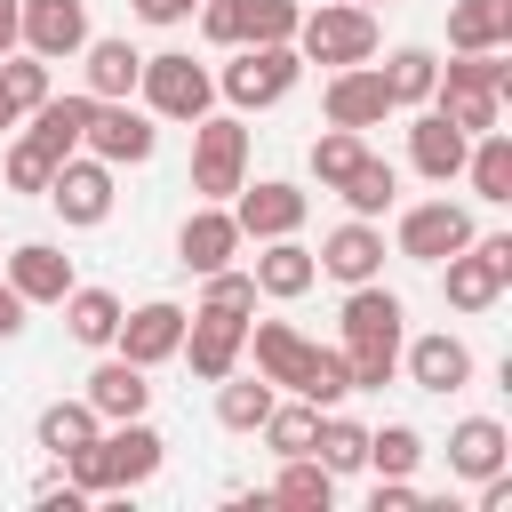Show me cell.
<instances>
[{
  "label": "cell",
  "mask_w": 512,
  "mask_h": 512,
  "mask_svg": "<svg viewBox=\"0 0 512 512\" xmlns=\"http://www.w3.org/2000/svg\"><path fill=\"white\" fill-rule=\"evenodd\" d=\"M504 96H512V64H504V48H472V56L440 64V80H432V112H440L448 128H464V136L504 128Z\"/></svg>",
  "instance_id": "6da1fadb"
},
{
  "label": "cell",
  "mask_w": 512,
  "mask_h": 512,
  "mask_svg": "<svg viewBox=\"0 0 512 512\" xmlns=\"http://www.w3.org/2000/svg\"><path fill=\"white\" fill-rule=\"evenodd\" d=\"M296 80H304L296 40H240V48H232V64L216 72V96H224L232 112H272Z\"/></svg>",
  "instance_id": "7a4b0ae2"
},
{
  "label": "cell",
  "mask_w": 512,
  "mask_h": 512,
  "mask_svg": "<svg viewBox=\"0 0 512 512\" xmlns=\"http://www.w3.org/2000/svg\"><path fill=\"white\" fill-rule=\"evenodd\" d=\"M376 8H352V0H320V8H304V24H296V56L304 64H376Z\"/></svg>",
  "instance_id": "3957f363"
},
{
  "label": "cell",
  "mask_w": 512,
  "mask_h": 512,
  "mask_svg": "<svg viewBox=\"0 0 512 512\" xmlns=\"http://www.w3.org/2000/svg\"><path fill=\"white\" fill-rule=\"evenodd\" d=\"M136 96H144V112L152 120H200V112H216V72L208 64H192L184 48H160V56H144V72H136Z\"/></svg>",
  "instance_id": "277c9868"
},
{
  "label": "cell",
  "mask_w": 512,
  "mask_h": 512,
  "mask_svg": "<svg viewBox=\"0 0 512 512\" xmlns=\"http://www.w3.org/2000/svg\"><path fill=\"white\" fill-rule=\"evenodd\" d=\"M248 184V120L240 112H200L192 120V192L232 200Z\"/></svg>",
  "instance_id": "5b68a950"
},
{
  "label": "cell",
  "mask_w": 512,
  "mask_h": 512,
  "mask_svg": "<svg viewBox=\"0 0 512 512\" xmlns=\"http://www.w3.org/2000/svg\"><path fill=\"white\" fill-rule=\"evenodd\" d=\"M112 176H120V168H104L96 152H64L40 200L64 216V232H96V224L112 216V200H120V192H112Z\"/></svg>",
  "instance_id": "8992f818"
},
{
  "label": "cell",
  "mask_w": 512,
  "mask_h": 512,
  "mask_svg": "<svg viewBox=\"0 0 512 512\" xmlns=\"http://www.w3.org/2000/svg\"><path fill=\"white\" fill-rule=\"evenodd\" d=\"M80 152H96L104 168H144V160L160 152V120H152L144 104L112 96V104H96V112H88V136H80Z\"/></svg>",
  "instance_id": "52a82bcc"
},
{
  "label": "cell",
  "mask_w": 512,
  "mask_h": 512,
  "mask_svg": "<svg viewBox=\"0 0 512 512\" xmlns=\"http://www.w3.org/2000/svg\"><path fill=\"white\" fill-rule=\"evenodd\" d=\"M472 240V208L464 200H416V208H400V224H392V256H408V264H440V256H456Z\"/></svg>",
  "instance_id": "ba28073f"
},
{
  "label": "cell",
  "mask_w": 512,
  "mask_h": 512,
  "mask_svg": "<svg viewBox=\"0 0 512 512\" xmlns=\"http://www.w3.org/2000/svg\"><path fill=\"white\" fill-rule=\"evenodd\" d=\"M224 208H232L240 240H280V232H304L312 192H304V184H288V176H264V184H240Z\"/></svg>",
  "instance_id": "9c48e42d"
},
{
  "label": "cell",
  "mask_w": 512,
  "mask_h": 512,
  "mask_svg": "<svg viewBox=\"0 0 512 512\" xmlns=\"http://www.w3.org/2000/svg\"><path fill=\"white\" fill-rule=\"evenodd\" d=\"M240 344H248V312H224V304H192L176 360H192V376H200V384H216V376H232V368H240Z\"/></svg>",
  "instance_id": "30bf717a"
},
{
  "label": "cell",
  "mask_w": 512,
  "mask_h": 512,
  "mask_svg": "<svg viewBox=\"0 0 512 512\" xmlns=\"http://www.w3.org/2000/svg\"><path fill=\"white\" fill-rule=\"evenodd\" d=\"M344 352H400V336H408V304L384 288V280H360V288H344Z\"/></svg>",
  "instance_id": "8fae6325"
},
{
  "label": "cell",
  "mask_w": 512,
  "mask_h": 512,
  "mask_svg": "<svg viewBox=\"0 0 512 512\" xmlns=\"http://www.w3.org/2000/svg\"><path fill=\"white\" fill-rule=\"evenodd\" d=\"M184 304L176 296H152V304H136V312H120V328H112V352L120 360H136L144 376L160 368V360H176V344H184Z\"/></svg>",
  "instance_id": "7c38bea8"
},
{
  "label": "cell",
  "mask_w": 512,
  "mask_h": 512,
  "mask_svg": "<svg viewBox=\"0 0 512 512\" xmlns=\"http://www.w3.org/2000/svg\"><path fill=\"white\" fill-rule=\"evenodd\" d=\"M320 120L328 128H384L392 120V96H384V80H376V64H336L328 72V88H320Z\"/></svg>",
  "instance_id": "4fadbf2b"
},
{
  "label": "cell",
  "mask_w": 512,
  "mask_h": 512,
  "mask_svg": "<svg viewBox=\"0 0 512 512\" xmlns=\"http://www.w3.org/2000/svg\"><path fill=\"white\" fill-rule=\"evenodd\" d=\"M16 48H32L40 64H72L88 48V0H24Z\"/></svg>",
  "instance_id": "5bb4252c"
},
{
  "label": "cell",
  "mask_w": 512,
  "mask_h": 512,
  "mask_svg": "<svg viewBox=\"0 0 512 512\" xmlns=\"http://www.w3.org/2000/svg\"><path fill=\"white\" fill-rule=\"evenodd\" d=\"M312 264L336 280V288H360V280H384V232H376V216H344L320 248H312Z\"/></svg>",
  "instance_id": "9a60e30c"
},
{
  "label": "cell",
  "mask_w": 512,
  "mask_h": 512,
  "mask_svg": "<svg viewBox=\"0 0 512 512\" xmlns=\"http://www.w3.org/2000/svg\"><path fill=\"white\" fill-rule=\"evenodd\" d=\"M400 368H408V384H416V392H464L480 360H472V344H464V336L432 328V336H400Z\"/></svg>",
  "instance_id": "2e32d148"
},
{
  "label": "cell",
  "mask_w": 512,
  "mask_h": 512,
  "mask_svg": "<svg viewBox=\"0 0 512 512\" xmlns=\"http://www.w3.org/2000/svg\"><path fill=\"white\" fill-rule=\"evenodd\" d=\"M104 440V472H112V496H128V488H144L160 464H168V440L144 424V416H120V424H104L96 432Z\"/></svg>",
  "instance_id": "e0dca14e"
},
{
  "label": "cell",
  "mask_w": 512,
  "mask_h": 512,
  "mask_svg": "<svg viewBox=\"0 0 512 512\" xmlns=\"http://www.w3.org/2000/svg\"><path fill=\"white\" fill-rule=\"evenodd\" d=\"M248 240H240V224H232V208L224 200H200L184 224H176V264L184 272H216V264H232Z\"/></svg>",
  "instance_id": "ac0fdd59"
},
{
  "label": "cell",
  "mask_w": 512,
  "mask_h": 512,
  "mask_svg": "<svg viewBox=\"0 0 512 512\" xmlns=\"http://www.w3.org/2000/svg\"><path fill=\"white\" fill-rule=\"evenodd\" d=\"M0 280H8L24 304H64V288H72V256H64L56 240H24V248L0 256Z\"/></svg>",
  "instance_id": "d6986e66"
},
{
  "label": "cell",
  "mask_w": 512,
  "mask_h": 512,
  "mask_svg": "<svg viewBox=\"0 0 512 512\" xmlns=\"http://www.w3.org/2000/svg\"><path fill=\"white\" fill-rule=\"evenodd\" d=\"M248 280H256V296H272V304H296V296L320 280V264H312V248H304L296 232H280V240H256V256H248Z\"/></svg>",
  "instance_id": "ffe728a7"
},
{
  "label": "cell",
  "mask_w": 512,
  "mask_h": 512,
  "mask_svg": "<svg viewBox=\"0 0 512 512\" xmlns=\"http://www.w3.org/2000/svg\"><path fill=\"white\" fill-rule=\"evenodd\" d=\"M464 152H472V136H464V128H448L432 104L408 120V168H416L424 184H456V176H464Z\"/></svg>",
  "instance_id": "44dd1931"
},
{
  "label": "cell",
  "mask_w": 512,
  "mask_h": 512,
  "mask_svg": "<svg viewBox=\"0 0 512 512\" xmlns=\"http://www.w3.org/2000/svg\"><path fill=\"white\" fill-rule=\"evenodd\" d=\"M504 464H512V432H504L496 416L448 424V480H488V472H504Z\"/></svg>",
  "instance_id": "7402d4cb"
},
{
  "label": "cell",
  "mask_w": 512,
  "mask_h": 512,
  "mask_svg": "<svg viewBox=\"0 0 512 512\" xmlns=\"http://www.w3.org/2000/svg\"><path fill=\"white\" fill-rule=\"evenodd\" d=\"M136 72H144V48L136 40H96L88 32V48H80V88L96 96V104H112V96H136Z\"/></svg>",
  "instance_id": "603a6c76"
},
{
  "label": "cell",
  "mask_w": 512,
  "mask_h": 512,
  "mask_svg": "<svg viewBox=\"0 0 512 512\" xmlns=\"http://www.w3.org/2000/svg\"><path fill=\"white\" fill-rule=\"evenodd\" d=\"M248 360H256V376H272L280 392H296V376H304V360H312V336H296L288 320H256L248 312V344H240Z\"/></svg>",
  "instance_id": "cb8c5ba5"
},
{
  "label": "cell",
  "mask_w": 512,
  "mask_h": 512,
  "mask_svg": "<svg viewBox=\"0 0 512 512\" xmlns=\"http://www.w3.org/2000/svg\"><path fill=\"white\" fill-rule=\"evenodd\" d=\"M88 112H96V96H88V88H72V96H56V88H48V96L24 112V136H32V144H48V152L64 160V152H80Z\"/></svg>",
  "instance_id": "d4e9b609"
},
{
  "label": "cell",
  "mask_w": 512,
  "mask_h": 512,
  "mask_svg": "<svg viewBox=\"0 0 512 512\" xmlns=\"http://www.w3.org/2000/svg\"><path fill=\"white\" fill-rule=\"evenodd\" d=\"M80 400H88L104 424H120V416H144V408H152V384H144V368H136V360H120V352H112V360L88 376V392H80Z\"/></svg>",
  "instance_id": "484cf974"
},
{
  "label": "cell",
  "mask_w": 512,
  "mask_h": 512,
  "mask_svg": "<svg viewBox=\"0 0 512 512\" xmlns=\"http://www.w3.org/2000/svg\"><path fill=\"white\" fill-rule=\"evenodd\" d=\"M376 80H384L392 112H424V104H432V80H440V56L408 40V48H392V56L376 64Z\"/></svg>",
  "instance_id": "4316f807"
},
{
  "label": "cell",
  "mask_w": 512,
  "mask_h": 512,
  "mask_svg": "<svg viewBox=\"0 0 512 512\" xmlns=\"http://www.w3.org/2000/svg\"><path fill=\"white\" fill-rule=\"evenodd\" d=\"M464 184H472V200H488V208L512 200V136H504V128H480V136H472V152H464Z\"/></svg>",
  "instance_id": "83f0119b"
},
{
  "label": "cell",
  "mask_w": 512,
  "mask_h": 512,
  "mask_svg": "<svg viewBox=\"0 0 512 512\" xmlns=\"http://www.w3.org/2000/svg\"><path fill=\"white\" fill-rule=\"evenodd\" d=\"M120 312H128V304H120L112 288H80V280L64 288V336H72V344H88V352H104V344H112Z\"/></svg>",
  "instance_id": "f1b7e54d"
},
{
  "label": "cell",
  "mask_w": 512,
  "mask_h": 512,
  "mask_svg": "<svg viewBox=\"0 0 512 512\" xmlns=\"http://www.w3.org/2000/svg\"><path fill=\"white\" fill-rule=\"evenodd\" d=\"M448 48L472 56V48H512V0H456L448 8Z\"/></svg>",
  "instance_id": "f546056e"
},
{
  "label": "cell",
  "mask_w": 512,
  "mask_h": 512,
  "mask_svg": "<svg viewBox=\"0 0 512 512\" xmlns=\"http://www.w3.org/2000/svg\"><path fill=\"white\" fill-rule=\"evenodd\" d=\"M336 200H344L352 216H384V208L400 200V168H392L384 152H360V160H352V176L336 184Z\"/></svg>",
  "instance_id": "4dcf8cb0"
},
{
  "label": "cell",
  "mask_w": 512,
  "mask_h": 512,
  "mask_svg": "<svg viewBox=\"0 0 512 512\" xmlns=\"http://www.w3.org/2000/svg\"><path fill=\"white\" fill-rule=\"evenodd\" d=\"M272 400H280V384H272V376H240V368H232V376H216V424H224V432H256Z\"/></svg>",
  "instance_id": "1f68e13d"
},
{
  "label": "cell",
  "mask_w": 512,
  "mask_h": 512,
  "mask_svg": "<svg viewBox=\"0 0 512 512\" xmlns=\"http://www.w3.org/2000/svg\"><path fill=\"white\" fill-rule=\"evenodd\" d=\"M312 456L344 480V472H360L368 464V424L360 416H344V408H320V424H312Z\"/></svg>",
  "instance_id": "d6a6232c"
},
{
  "label": "cell",
  "mask_w": 512,
  "mask_h": 512,
  "mask_svg": "<svg viewBox=\"0 0 512 512\" xmlns=\"http://www.w3.org/2000/svg\"><path fill=\"white\" fill-rule=\"evenodd\" d=\"M272 504H296V512H328V504H336V472H328L320 456H280Z\"/></svg>",
  "instance_id": "836d02e7"
},
{
  "label": "cell",
  "mask_w": 512,
  "mask_h": 512,
  "mask_svg": "<svg viewBox=\"0 0 512 512\" xmlns=\"http://www.w3.org/2000/svg\"><path fill=\"white\" fill-rule=\"evenodd\" d=\"M96 432H104V416H96L88 400H48V408H40V424H32V440H40L48 456H64V448H88Z\"/></svg>",
  "instance_id": "e575fe53"
},
{
  "label": "cell",
  "mask_w": 512,
  "mask_h": 512,
  "mask_svg": "<svg viewBox=\"0 0 512 512\" xmlns=\"http://www.w3.org/2000/svg\"><path fill=\"white\" fill-rule=\"evenodd\" d=\"M416 464H424V432H416V424H376V432H368V464H360V472H376V480H416Z\"/></svg>",
  "instance_id": "d590c367"
},
{
  "label": "cell",
  "mask_w": 512,
  "mask_h": 512,
  "mask_svg": "<svg viewBox=\"0 0 512 512\" xmlns=\"http://www.w3.org/2000/svg\"><path fill=\"white\" fill-rule=\"evenodd\" d=\"M312 424H320V408L288 392V400H272V408H264V424H256V432H264V448H272V456H312Z\"/></svg>",
  "instance_id": "8d00e7d4"
},
{
  "label": "cell",
  "mask_w": 512,
  "mask_h": 512,
  "mask_svg": "<svg viewBox=\"0 0 512 512\" xmlns=\"http://www.w3.org/2000/svg\"><path fill=\"white\" fill-rule=\"evenodd\" d=\"M296 400H312V408H344V400H352V368H344L336 344H312V360H304V376H296Z\"/></svg>",
  "instance_id": "74e56055"
},
{
  "label": "cell",
  "mask_w": 512,
  "mask_h": 512,
  "mask_svg": "<svg viewBox=\"0 0 512 512\" xmlns=\"http://www.w3.org/2000/svg\"><path fill=\"white\" fill-rule=\"evenodd\" d=\"M360 152H368V136H360V128H320V136H312V184H320V192H336V184L352 176V160H360Z\"/></svg>",
  "instance_id": "f35d334b"
},
{
  "label": "cell",
  "mask_w": 512,
  "mask_h": 512,
  "mask_svg": "<svg viewBox=\"0 0 512 512\" xmlns=\"http://www.w3.org/2000/svg\"><path fill=\"white\" fill-rule=\"evenodd\" d=\"M0 176H8V192H48V176H56V152L48 144H32L24 128L8 136V160H0Z\"/></svg>",
  "instance_id": "ab89813d"
},
{
  "label": "cell",
  "mask_w": 512,
  "mask_h": 512,
  "mask_svg": "<svg viewBox=\"0 0 512 512\" xmlns=\"http://www.w3.org/2000/svg\"><path fill=\"white\" fill-rule=\"evenodd\" d=\"M0 88H8V104H16V112H32V104L56 88V72H48L32 48H8V56H0Z\"/></svg>",
  "instance_id": "60d3db41"
},
{
  "label": "cell",
  "mask_w": 512,
  "mask_h": 512,
  "mask_svg": "<svg viewBox=\"0 0 512 512\" xmlns=\"http://www.w3.org/2000/svg\"><path fill=\"white\" fill-rule=\"evenodd\" d=\"M304 8L296 0H240V40H296Z\"/></svg>",
  "instance_id": "b9f144b4"
},
{
  "label": "cell",
  "mask_w": 512,
  "mask_h": 512,
  "mask_svg": "<svg viewBox=\"0 0 512 512\" xmlns=\"http://www.w3.org/2000/svg\"><path fill=\"white\" fill-rule=\"evenodd\" d=\"M200 304H224V312H256V280H248L240 264H216V272H200Z\"/></svg>",
  "instance_id": "7bdbcfd3"
},
{
  "label": "cell",
  "mask_w": 512,
  "mask_h": 512,
  "mask_svg": "<svg viewBox=\"0 0 512 512\" xmlns=\"http://www.w3.org/2000/svg\"><path fill=\"white\" fill-rule=\"evenodd\" d=\"M56 464H64V480H72L80 496H112V472H104V440H88V448H64Z\"/></svg>",
  "instance_id": "ee69618b"
},
{
  "label": "cell",
  "mask_w": 512,
  "mask_h": 512,
  "mask_svg": "<svg viewBox=\"0 0 512 512\" xmlns=\"http://www.w3.org/2000/svg\"><path fill=\"white\" fill-rule=\"evenodd\" d=\"M192 24H200V40H208V48H240V0H200V8H192Z\"/></svg>",
  "instance_id": "f6af8a7d"
},
{
  "label": "cell",
  "mask_w": 512,
  "mask_h": 512,
  "mask_svg": "<svg viewBox=\"0 0 512 512\" xmlns=\"http://www.w3.org/2000/svg\"><path fill=\"white\" fill-rule=\"evenodd\" d=\"M376 512H416L424 496H416V480H376V496H368Z\"/></svg>",
  "instance_id": "bcb514c9"
},
{
  "label": "cell",
  "mask_w": 512,
  "mask_h": 512,
  "mask_svg": "<svg viewBox=\"0 0 512 512\" xmlns=\"http://www.w3.org/2000/svg\"><path fill=\"white\" fill-rule=\"evenodd\" d=\"M192 8H200V0H136V16L160 24V32H168V24H192Z\"/></svg>",
  "instance_id": "7dc6e473"
},
{
  "label": "cell",
  "mask_w": 512,
  "mask_h": 512,
  "mask_svg": "<svg viewBox=\"0 0 512 512\" xmlns=\"http://www.w3.org/2000/svg\"><path fill=\"white\" fill-rule=\"evenodd\" d=\"M24 312H32V304H24V296L0 280V344H8V336H24Z\"/></svg>",
  "instance_id": "c3c4849f"
},
{
  "label": "cell",
  "mask_w": 512,
  "mask_h": 512,
  "mask_svg": "<svg viewBox=\"0 0 512 512\" xmlns=\"http://www.w3.org/2000/svg\"><path fill=\"white\" fill-rule=\"evenodd\" d=\"M80 504H88V496H80L72 480H48V488H40V512H80Z\"/></svg>",
  "instance_id": "681fc988"
},
{
  "label": "cell",
  "mask_w": 512,
  "mask_h": 512,
  "mask_svg": "<svg viewBox=\"0 0 512 512\" xmlns=\"http://www.w3.org/2000/svg\"><path fill=\"white\" fill-rule=\"evenodd\" d=\"M16 24H24V0H0V56L16 48Z\"/></svg>",
  "instance_id": "f907efd6"
},
{
  "label": "cell",
  "mask_w": 512,
  "mask_h": 512,
  "mask_svg": "<svg viewBox=\"0 0 512 512\" xmlns=\"http://www.w3.org/2000/svg\"><path fill=\"white\" fill-rule=\"evenodd\" d=\"M16 128H24V112H16V104H8V88H0V136H16Z\"/></svg>",
  "instance_id": "816d5d0a"
},
{
  "label": "cell",
  "mask_w": 512,
  "mask_h": 512,
  "mask_svg": "<svg viewBox=\"0 0 512 512\" xmlns=\"http://www.w3.org/2000/svg\"><path fill=\"white\" fill-rule=\"evenodd\" d=\"M352 8H400V0H352Z\"/></svg>",
  "instance_id": "f5cc1de1"
}]
</instances>
